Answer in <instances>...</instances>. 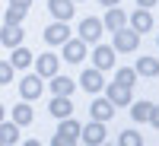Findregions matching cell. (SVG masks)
I'll return each instance as SVG.
<instances>
[{
  "label": "cell",
  "instance_id": "cell-1",
  "mask_svg": "<svg viewBox=\"0 0 159 146\" xmlns=\"http://www.w3.org/2000/svg\"><path fill=\"white\" fill-rule=\"evenodd\" d=\"M137 45H140V35L134 32V29H127V25H124V29H118L115 32V54H130V51H137Z\"/></svg>",
  "mask_w": 159,
  "mask_h": 146
},
{
  "label": "cell",
  "instance_id": "cell-2",
  "mask_svg": "<svg viewBox=\"0 0 159 146\" xmlns=\"http://www.w3.org/2000/svg\"><path fill=\"white\" fill-rule=\"evenodd\" d=\"M102 29H105V25H102V19H96V16H86L83 22H80V42H92V45H96L99 42V38H102Z\"/></svg>",
  "mask_w": 159,
  "mask_h": 146
},
{
  "label": "cell",
  "instance_id": "cell-3",
  "mask_svg": "<svg viewBox=\"0 0 159 146\" xmlns=\"http://www.w3.org/2000/svg\"><path fill=\"white\" fill-rule=\"evenodd\" d=\"M19 95H22V102L38 99V95H42V76H38V73H25L19 79Z\"/></svg>",
  "mask_w": 159,
  "mask_h": 146
},
{
  "label": "cell",
  "instance_id": "cell-4",
  "mask_svg": "<svg viewBox=\"0 0 159 146\" xmlns=\"http://www.w3.org/2000/svg\"><path fill=\"white\" fill-rule=\"evenodd\" d=\"M105 99H108L115 108H121V105H130V102H134L130 86H121V83H108V86H105Z\"/></svg>",
  "mask_w": 159,
  "mask_h": 146
},
{
  "label": "cell",
  "instance_id": "cell-5",
  "mask_svg": "<svg viewBox=\"0 0 159 146\" xmlns=\"http://www.w3.org/2000/svg\"><path fill=\"white\" fill-rule=\"evenodd\" d=\"M92 67L96 70H111L115 67V48L111 45H96V51H92Z\"/></svg>",
  "mask_w": 159,
  "mask_h": 146
},
{
  "label": "cell",
  "instance_id": "cell-6",
  "mask_svg": "<svg viewBox=\"0 0 159 146\" xmlns=\"http://www.w3.org/2000/svg\"><path fill=\"white\" fill-rule=\"evenodd\" d=\"M80 140H83L86 146L105 143V124H102V121H92V124H86V127H80Z\"/></svg>",
  "mask_w": 159,
  "mask_h": 146
},
{
  "label": "cell",
  "instance_id": "cell-7",
  "mask_svg": "<svg viewBox=\"0 0 159 146\" xmlns=\"http://www.w3.org/2000/svg\"><path fill=\"white\" fill-rule=\"evenodd\" d=\"M57 67H61V57H57V54H42V57L35 60V73L42 76V79L57 76Z\"/></svg>",
  "mask_w": 159,
  "mask_h": 146
},
{
  "label": "cell",
  "instance_id": "cell-8",
  "mask_svg": "<svg viewBox=\"0 0 159 146\" xmlns=\"http://www.w3.org/2000/svg\"><path fill=\"white\" fill-rule=\"evenodd\" d=\"M42 35H45V45L54 48V45H64V42L70 38V29H67V22H51Z\"/></svg>",
  "mask_w": 159,
  "mask_h": 146
},
{
  "label": "cell",
  "instance_id": "cell-9",
  "mask_svg": "<svg viewBox=\"0 0 159 146\" xmlns=\"http://www.w3.org/2000/svg\"><path fill=\"white\" fill-rule=\"evenodd\" d=\"M80 86H83L86 92H102V86H105V79H102V70H96V67L83 70V73H80Z\"/></svg>",
  "mask_w": 159,
  "mask_h": 146
},
{
  "label": "cell",
  "instance_id": "cell-10",
  "mask_svg": "<svg viewBox=\"0 0 159 146\" xmlns=\"http://www.w3.org/2000/svg\"><path fill=\"white\" fill-rule=\"evenodd\" d=\"M89 114H92V121H111V117H115V105L108 102V99H96V102H92L89 105Z\"/></svg>",
  "mask_w": 159,
  "mask_h": 146
},
{
  "label": "cell",
  "instance_id": "cell-11",
  "mask_svg": "<svg viewBox=\"0 0 159 146\" xmlns=\"http://www.w3.org/2000/svg\"><path fill=\"white\" fill-rule=\"evenodd\" d=\"M127 25H130L137 35H140V32H150V29H153V16H150V10H134V13L127 16Z\"/></svg>",
  "mask_w": 159,
  "mask_h": 146
},
{
  "label": "cell",
  "instance_id": "cell-12",
  "mask_svg": "<svg viewBox=\"0 0 159 146\" xmlns=\"http://www.w3.org/2000/svg\"><path fill=\"white\" fill-rule=\"evenodd\" d=\"M22 38H25L22 25H3V29H0V45H7V48H19Z\"/></svg>",
  "mask_w": 159,
  "mask_h": 146
},
{
  "label": "cell",
  "instance_id": "cell-13",
  "mask_svg": "<svg viewBox=\"0 0 159 146\" xmlns=\"http://www.w3.org/2000/svg\"><path fill=\"white\" fill-rule=\"evenodd\" d=\"M48 10H51V16L57 22H67L76 7H73V0H48Z\"/></svg>",
  "mask_w": 159,
  "mask_h": 146
},
{
  "label": "cell",
  "instance_id": "cell-14",
  "mask_svg": "<svg viewBox=\"0 0 159 146\" xmlns=\"http://www.w3.org/2000/svg\"><path fill=\"white\" fill-rule=\"evenodd\" d=\"M64 57H67L70 64H80L86 57V42H80V38H67L64 42Z\"/></svg>",
  "mask_w": 159,
  "mask_h": 146
},
{
  "label": "cell",
  "instance_id": "cell-15",
  "mask_svg": "<svg viewBox=\"0 0 159 146\" xmlns=\"http://www.w3.org/2000/svg\"><path fill=\"white\" fill-rule=\"evenodd\" d=\"M48 111L54 114V117H61V121H64V117H70V114H73L70 95H54V99H51V105H48Z\"/></svg>",
  "mask_w": 159,
  "mask_h": 146
},
{
  "label": "cell",
  "instance_id": "cell-16",
  "mask_svg": "<svg viewBox=\"0 0 159 146\" xmlns=\"http://www.w3.org/2000/svg\"><path fill=\"white\" fill-rule=\"evenodd\" d=\"M102 25H105V29H111V32H118V29H124V25H127V13H124L121 7H111L108 13H105V19H102Z\"/></svg>",
  "mask_w": 159,
  "mask_h": 146
},
{
  "label": "cell",
  "instance_id": "cell-17",
  "mask_svg": "<svg viewBox=\"0 0 159 146\" xmlns=\"http://www.w3.org/2000/svg\"><path fill=\"white\" fill-rule=\"evenodd\" d=\"M134 70H137V76H143V79H153V76H159V60L147 54V57H140V60H137V67H134Z\"/></svg>",
  "mask_w": 159,
  "mask_h": 146
},
{
  "label": "cell",
  "instance_id": "cell-18",
  "mask_svg": "<svg viewBox=\"0 0 159 146\" xmlns=\"http://www.w3.org/2000/svg\"><path fill=\"white\" fill-rule=\"evenodd\" d=\"M35 57H32V51L29 48H13V57H10V64H13V70H25V67H29V64H32Z\"/></svg>",
  "mask_w": 159,
  "mask_h": 146
},
{
  "label": "cell",
  "instance_id": "cell-19",
  "mask_svg": "<svg viewBox=\"0 0 159 146\" xmlns=\"http://www.w3.org/2000/svg\"><path fill=\"white\" fill-rule=\"evenodd\" d=\"M73 89H76V83L70 76H51V92L54 95H73Z\"/></svg>",
  "mask_w": 159,
  "mask_h": 146
},
{
  "label": "cell",
  "instance_id": "cell-20",
  "mask_svg": "<svg viewBox=\"0 0 159 146\" xmlns=\"http://www.w3.org/2000/svg\"><path fill=\"white\" fill-rule=\"evenodd\" d=\"M150 114H153V102H130V117H134L137 124L150 121Z\"/></svg>",
  "mask_w": 159,
  "mask_h": 146
},
{
  "label": "cell",
  "instance_id": "cell-21",
  "mask_svg": "<svg viewBox=\"0 0 159 146\" xmlns=\"http://www.w3.org/2000/svg\"><path fill=\"white\" fill-rule=\"evenodd\" d=\"M32 117H35V111H32V105H16L13 108V124H19V127H29L32 124Z\"/></svg>",
  "mask_w": 159,
  "mask_h": 146
},
{
  "label": "cell",
  "instance_id": "cell-22",
  "mask_svg": "<svg viewBox=\"0 0 159 146\" xmlns=\"http://www.w3.org/2000/svg\"><path fill=\"white\" fill-rule=\"evenodd\" d=\"M0 140H3V146L16 143V140H19V124H13V121H0Z\"/></svg>",
  "mask_w": 159,
  "mask_h": 146
},
{
  "label": "cell",
  "instance_id": "cell-23",
  "mask_svg": "<svg viewBox=\"0 0 159 146\" xmlns=\"http://www.w3.org/2000/svg\"><path fill=\"white\" fill-rule=\"evenodd\" d=\"M25 13H29V10H25V7H7V13H3V19H7V25H22V19H25Z\"/></svg>",
  "mask_w": 159,
  "mask_h": 146
},
{
  "label": "cell",
  "instance_id": "cell-24",
  "mask_svg": "<svg viewBox=\"0 0 159 146\" xmlns=\"http://www.w3.org/2000/svg\"><path fill=\"white\" fill-rule=\"evenodd\" d=\"M115 83L134 89V83H137V70H134V67H121V70H118V76H115Z\"/></svg>",
  "mask_w": 159,
  "mask_h": 146
},
{
  "label": "cell",
  "instance_id": "cell-25",
  "mask_svg": "<svg viewBox=\"0 0 159 146\" xmlns=\"http://www.w3.org/2000/svg\"><path fill=\"white\" fill-rule=\"evenodd\" d=\"M118 146H143V137L137 130H121V137H118Z\"/></svg>",
  "mask_w": 159,
  "mask_h": 146
},
{
  "label": "cell",
  "instance_id": "cell-26",
  "mask_svg": "<svg viewBox=\"0 0 159 146\" xmlns=\"http://www.w3.org/2000/svg\"><path fill=\"white\" fill-rule=\"evenodd\" d=\"M80 127H83V124L73 121V114H70V117H64V121H61V127H57V130H61V134H70V137H76V140H80Z\"/></svg>",
  "mask_w": 159,
  "mask_h": 146
},
{
  "label": "cell",
  "instance_id": "cell-27",
  "mask_svg": "<svg viewBox=\"0 0 159 146\" xmlns=\"http://www.w3.org/2000/svg\"><path fill=\"white\" fill-rule=\"evenodd\" d=\"M51 146H76V137H70V134H61V130H57V134L51 137Z\"/></svg>",
  "mask_w": 159,
  "mask_h": 146
},
{
  "label": "cell",
  "instance_id": "cell-28",
  "mask_svg": "<svg viewBox=\"0 0 159 146\" xmlns=\"http://www.w3.org/2000/svg\"><path fill=\"white\" fill-rule=\"evenodd\" d=\"M13 73H16V70H13V64H10V60H0V86H7L10 79H13Z\"/></svg>",
  "mask_w": 159,
  "mask_h": 146
},
{
  "label": "cell",
  "instance_id": "cell-29",
  "mask_svg": "<svg viewBox=\"0 0 159 146\" xmlns=\"http://www.w3.org/2000/svg\"><path fill=\"white\" fill-rule=\"evenodd\" d=\"M150 124L159 130V105H153V114H150Z\"/></svg>",
  "mask_w": 159,
  "mask_h": 146
},
{
  "label": "cell",
  "instance_id": "cell-30",
  "mask_svg": "<svg viewBox=\"0 0 159 146\" xmlns=\"http://www.w3.org/2000/svg\"><path fill=\"white\" fill-rule=\"evenodd\" d=\"M137 3H140V10H150L153 3H159V0H137Z\"/></svg>",
  "mask_w": 159,
  "mask_h": 146
},
{
  "label": "cell",
  "instance_id": "cell-31",
  "mask_svg": "<svg viewBox=\"0 0 159 146\" xmlns=\"http://www.w3.org/2000/svg\"><path fill=\"white\" fill-rule=\"evenodd\" d=\"M10 3H13V7H25V10H29V3H32V0H10Z\"/></svg>",
  "mask_w": 159,
  "mask_h": 146
},
{
  "label": "cell",
  "instance_id": "cell-32",
  "mask_svg": "<svg viewBox=\"0 0 159 146\" xmlns=\"http://www.w3.org/2000/svg\"><path fill=\"white\" fill-rule=\"evenodd\" d=\"M99 3H105V7L111 10V7H118V3H121V0H99Z\"/></svg>",
  "mask_w": 159,
  "mask_h": 146
},
{
  "label": "cell",
  "instance_id": "cell-33",
  "mask_svg": "<svg viewBox=\"0 0 159 146\" xmlns=\"http://www.w3.org/2000/svg\"><path fill=\"white\" fill-rule=\"evenodd\" d=\"M22 146H42V143H38V140H25Z\"/></svg>",
  "mask_w": 159,
  "mask_h": 146
},
{
  "label": "cell",
  "instance_id": "cell-34",
  "mask_svg": "<svg viewBox=\"0 0 159 146\" xmlns=\"http://www.w3.org/2000/svg\"><path fill=\"white\" fill-rule=\"evenodd\" d=\"M0 121H3V105H0Z\"/></svg>",
  "mask_w": 159,
  "mask_h": 146
},
{
  "label": "cell",
  "instance_id": "cell-35",
  "mask_svg": "<svg viewBox=\"0 0 159 146\" xmlns=\"http://www.w3.org/2000/svg\"><path fill=\"white\" fill-rule=\"evenodd\" d=\"M99 146H111V143H99Z\"/></svg>",
  "mask_w": 159,
  "mask_h": 146
},
{
  "label": "cell",
  "instance_id": "cell-36",
  "mask_svg": "<svg viewBox=\"0 0 159 146\" xmlns=\"http://www.w3.org/2000/svg\"><path fill=\"white\" fill-rule=\"evenodd\" d=\"M73 3H83V0H73Z\"/></svg>",
  "mask_w": 159,
  "mask_h": 146
},
{
  "label": "cell",
  "instance_id": "cell-37",
  "mask_svg": "<svg viewBox=\"0 0 159 146\" xmlns=\"http://www.w3.org/2000/svg\"><path fill=\"white\" fill-rule=\"evenodd\" d=\"M0 146H3V140H0Z\"/></svg>",
  "mask_w": 159,
  "mask_h": 146
}]
</instances>
